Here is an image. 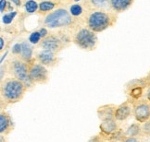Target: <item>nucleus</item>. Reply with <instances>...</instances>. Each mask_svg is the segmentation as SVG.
<instances>
[{
  "mask_svg": "<svg viewBox=\"0 0 150 142\" xmlns=\"http://www.w3.org/2000/svg\"><path fill=\"white\" fill-rule=\"evenodd\" d=\"M14 129V123L12 117L6 111L0 112V135L7 137Z\"/></svg>",
  "mask_w": 150,
  "mask_h": 142,
  "instance_id": "obj_13",
  "label": "nucleus"
},
{
  "mask_svg": "<svg viewBox=\"0 0 150 142\" xmlns=\"http://www.w3.org/2000/svg\"><path fill=\"white\" fill-rule=\"evenodd\" d=\"M4 43H5V41H4V38L1 36V38H0V50H3L4 48Z\"/></svg>",
  "mask_w": 150,
  "mask_h": 142,
  "instance_id": "obj_31",
  "label": "nucleus"
},
{
  "mask_svg": "<svg viewBox=\"0 0 150 142\" xmlns=\"http://www.w3.org/2000/svg\"><path fill=\"white\" fill-rule=\"evenodd\" d=\"M104 140L105 139H104L100 135H96L95 137H92L88 142H104Z\"/></svg>",
  "mask_w": 150,
  "mask_h": 142,
  "instance_id": "obj_27",
  "label": "nucleus"
},
{
  "mask_svg": "<svg viewBox=\"0 0 150 142\" xmlns=\"http://www.w3.org/2000/svg\"><path fill=\"white\" fill-rule=\"evenodd\" d=\"M0 142H8V139L6 138V136L0 135Z\"/></svg>",
  "mask_w": 150,
  "mask_h": 142,
  "instance_id": "obj_33",
  "label": "nucleus"
},
{
  "mask_svg": "<svg viewBox=\"0 0 150 142\" xmlns=\"http://www.w3.org/2000/svg\"><path fill=\"white\" fill-rule=\"evenodd\" d=\"M38 31L40 32V34H41V36H42V40L45 39V37H47V36H48V31H47V28L42 27L41 29H39Z\"/></svg>",
  "mask_w": 150,
  "mask_h": 142,
  "instance_id": "obj_28",
  "label": "nucleus"
},
{
  "mask_svg": "<svg viewBox=\"0 0 150 142\" xmlns=\"http://www.w3.org/2000/svg\"><path fill=\"white\" fill-rule=\"evenodd\" d=\"M132 115V103L130 100L125 101L124 103L117 106L115 112V119L118 122L126 121Z\"/></svg>",
  "mask_w": 150,
  "mask_h": 142,
  "instance_id": "obj_12",
  "label": "nucleus"
},
{
  "mask_svg": "<svg viewBox=\"0 0 150 142\" xmlns=\"http://www.w3.org/2000/svg\"><path fill=\"white\" fill-rule=\"evenodd\" d=\"M146 100L150 103V87H148L147 92H146Z\"/></svg>",
  "mask_w": 150,
  "mask_h": 142,
  "instance_id": "obj_35",
  "label": "nucleus"
},
{
  "mask_svg": "<svg viewBox=\"0 0 150 142\" xmlns=\"http://www.w3.org/2000/svg\"><path fill=\"white\" fill-rule=\"evenodd\" d=\"M29 77L34 85H45L49 81V71L47 66L40 64L34 58L29 63Z\"/></svg>",
  "mask_w": 150,
  "mask_h": 142,
  "instance_id": "obj_6",
  "label": "nucleus"
},
{
  "mask_svg": "<svg viewBox=\"0 0 150 142\" xmlns=\"http://www.w3.org/2000/svg\"><path fill=\"white\" fill-rule=\"evenodd\" d=\"M69 41L65 39V37H60L57 35H48L47 37H45V39L42 40L40 46H41L44 50H49L51 52H54L57 54L62 49H64L65 47V43Z\"/></svg>",
  "mask_w": 150,
  "mask_h": 142,
  "instance_id": "obj_9",
  "label": "nucleus"
},
{
  "mask_svg": "<svg viewBox=\"0 0 150 142\" xmlns=\"http://www.w3.org/2000/svg\"><path fill=\"white\" fill-rule=\"evenodd\" d=\"M8 70L14 78L23 82L28 90L35 86L31 81L30 77H29V64L26 62L22 61L20 58L11 60L8 66Z\"/></svg>",
  "mask_w": 150,
  "mask_h": 142,
  "instance_id": "obj_5",
  "label": "nucleus"
},
{
  "mask_svg": "<svg viewBox=\"0 0 150 142\" xmlns=\"http://www.w3.org/2000/svg\"><path fill=\"white\" fill-rule=\"evenodd\" d=\"M126 137H142V131H141V124L140 123H134L126 129L125 131Z\"/></svg>",
  "mask_w": 150,
  "mask_h": 142,
  "instance_id": "obj_17",
  "label": "nucleus"
},
{
  "mask_svg": "<svg viewBox=\"0 0 150 142\" xmlns=\"http://www.w3.org/2000/svg\"><path fill=\"white\" fill-rule=\"evenodd\" d=\"M24 9L28 14H33L39 9V4L35 0H27L24 3Z\"/></svg>",
  "mask_w": 150,
  "mask_h": 142,
  "instance_id": "obj_19",
  "label": "nucleus"
},
{
  "mask_svg": "<svg viewBox=\"0 0 150 142\" xmlns=\"http://www.w3.org/2000/svg\"><path fill=\"white\" fill-rule=\"evenodd\" d=\"M8 6V3L6 0H1V8H0V10H1V13H4V11L6 9V8H7Z\"/></svg>",
  "mask_w": 150,
  "mask_h": 142,
  "instance_id": "obj_30",
  "label": "nucleus"
},
{
  "mask_svg": "<svg viewBox=\"0 0 150 142\" xmlns=\"http://www.w3.org/2000/svg\"><path fill=\"white\" fill-rule=\"evenodd\" d=\"M90 3L96 9H105L109 7V0H90Z\"/></svg>",
  "mask_w": 150,
  "mask_h": 142,
  "instance_id": "obj_21",
  "label": "nucleus"
},
{
  "mask_svg": "<svg viewBox=\"0 0 150 142\" xmlns=\"http://www.w3.org/2000/svg\"><path fill=\"white\" fill-rule=\"evenodd\" d=\"M134 2V0H109V8L113 12L122 13L128 10Z\"/></svg>",
  "mask_w": 150,
  "mask_h": 142,
  "instance_id": "obj_15",
  "label": "nucleus"
},
{
  "mask_svg": "<svg viewBox=\"0 0 150 142\" xmlns=\"http://www.w3.org/2000/svg\"><path fill=\"white\" fill-rule=\"evenodd\" d=\"M146 88H148L146 78H135L131 80L126 85V92L128 95V100L131 101L140 100Z\"/></svg>",
  "mask_w": 150,
  "mask_h": 142,
  "instance_id": "obj_7",
  "label": "nucleus"
},
{
  "mask_svg": "<svg viewBox=\"0 0 150 142\" xmlns=\"http://www.w3.org/2000/svg\"><path fill=\"white\" fill-rule=\"evenodd\" d=\"M26 85L14 77L6 78L0 83V98H1V109L4 104L7 107L9 104H15L24 98L27 92ZM1 110V111H2Z\"/></svg>",
  "mask_w": 150,
  "mask_h": 142,
  "instance_id": "obj_1",
  "label": "nucleus"
},
{
  "mask_svg": "<svg viewBox=\"0 0 150 142\" xmlns=\"http://www.w3.org/2000/svg\"><path fill=\"white\" fill-rule=\"evenodd\" d=\"M11 2H12L14 5H16L17 7H20V6L21 5V0H11Z\"/></svg>",
  "mask_w": 150,
  "mask_h": 142,
  "instance_id": "obj_32",
  "label": "nucleus"
},
{
  "mask_svg": "<svg viewBox=\"0 0 150 142\" xmlns=\"http://www.w3.org/2000/svg\"><path fill=\"white\" fill-rule=\"evenodd\" d=\"M6 70H7V66H4V65H1V75H0V78H1V81L3 80V79H5V75H6Z\"/></svg>",
  "mask_w": 150,
  "mask_h": 142,
  "instance_id": "obj_29",
  "label": "nucleus"
},
{
  "mask_svg": "<svg viewBox=\"0 0 150 142\" xmlns=\"http://www.w3.org/2000/svg\"><path fill=\"white\" fill-rule=\"evenodd\" d=\"M146 83H147V86L150 87V72L147 74V76L146 77Z\"/></svg>",
  "mask_w": 150,
  "mask_h": 142,
  "instance_id": "obj_34",
  "label": "nucleus"
},
{
  "mask_svg": "<svg viewBox=\"0 0 150 142\" xmlns=\"http://www.w3.org/2000/svg\"><path fill=\"white\" fill-rule=\"evenodd\" d=\"M44 25L48 29L70 27L73 23V17L65 8H57L49 12L44 19Z\"/></svg>",
  "mask_w": 150,
  "mask_h": 142,
  "instance_id": "obj_3",
  "label": "nucleus"
},
{
  "mask_svg": "<svg viewBox=\"0 0 150 142\" xmlns=\"http://www.w3.org/2000/svg\"><path fill=\"white\" fill-rule=\"evenodd\" d=\"M120 142H141V140L138 137H126L125 136Z\"/></svg>",
  "mask_w": 150,
  "mask_h": 142,
  "instance_id": "obj_25",
  "label": "nucleus"
},
{
  "mask_svg": "<svg viewBox=\"0 0 150 142\" xmlns=\"http://www.w3.org/2000/svg\"><path fill=\"white\" fill-rule=\"evenodd\" d=\"M21 51V43H16L12 47V53L15 55H20Z\"/></svg>",
  "mask_w": 150,
  "mask_h": 142,
  "instance_id": "obj_26",
  "label": "nucleus"
},
{
  "mask_svg": "<svg viewBox=\"0 0 150 142\" xmlns=\"http://www.w3.org/2000/svg\"><path fill=\"white\" fill-rule=\"evenodd\" d=\"M108 142H118V141H108Z\"/></svg>",
  "mask_w": 150,
  "mask_h": 142,
  "instance_id": "obj_36",
  "label": "nucleus"
},
{
  "mask_svg": "<svg viewBox=\"0 0 150 142\" xmlns=\"http://www.w3.org/2000/svg\"><path fill=\"white\" fill-rule=\"evenodd\" d=\"M132 103V115L138 123H145L150 119V103L146 99H140Z\"/></svg>",
  "mask_w": 150,
  "mask_h": 142,
  "instance_id": "obj_8",
  "label": "nucleus"
},
{
  "mask_svg": "<svg viewBox=\"0 0 150 142\" xmlns=\"http://www.w3.org/2000/svg\"><path fill=\"white\" fill-rule=\"evenodd\" d=\"M17 15V12L16 11H11V12H8L7 14H5L2 18V21L4 24H9L12 22L14 17Z\"/></svg>",
  "mask_w": 150,
  "mask_h": 142,
  "instance_id": "obj_24",
  "label": "nucleus"
},
{
  "mask_svg": "<svg viewBox=\"0 0 150 142\" xmlns=\"http://www.w3.org/2000/svg\"><path fill=\"white\" fill-rule=\"evenodd\" d=\"M42 36L40 34V32L38 31L32 32L30 36H29V42H30L32 44H37L39 43V42L41 41Z\"/></svg>",
  "mask_w": 150,
  "mask_h": 142,
  "instance_id": "obj_23",
  "label": "nucleus"
},
{
  "mask_svg": "<svg viewBox=\"0 0 150 142\" xmlns=\"http://www.w3.org/2000/svg\"><path fill=\"white\" fill-rule=\"evenodd\" d=\"M73 43L82 50H94L97 44L96 33L91 31L89 28H81L75 32L73 36Z\"/></svg>",
  "mask_w": 150,
  "mask_h": 142,
  "instance_id": "obj_4",
  "label": "nucleus"
},
{
  "mask_svg": "<svg viewBox=\"0 0 150 142\" xmlns=\"http://www.w3.org/2000/svg\"><path fill=\"white\" fill-rule=\"evenodd\" d=\"M117 22L116 12H108L105 9H96L89 13L86 24L87 28L96 33H99L112 27Z\"/></svg>",
  "mask_w": 150,
  "mask_h": 142,
  "instance_id": "obj_2",
  "label": "nucleus"
},
{
  "mask_svg": "<svg viewBox=\"0 0 150 142\" xmlns=\"http://www.w3.org/2000/svg\"><path fill=\"white\" fill-rule=\"evenodd\" d=\"M99 129H100L99 135L105 140H108V139L119 130L118 121L115 118L101 121L99 125Z\"/></svg>",
  "mask_w": 150,
  "mask_h": 142,
  "instance_id": "obj_10",
  "label": "nucleus"
},
{
  "mask_svg": "<svg viewBox=\"0 0 150 142\" xmlns=\"http://www.w3.org/2000/svg\"><path fill=\"white\" fill-rule=\"evenodd\" d=\"M70 13L74 18L82 16L83 13V8L80 4H72L70 7Z\"/></svg>",
  "mask_w": 150,
  "mask_h": 142,
  "instance_id": "obj_20",
  "label": "nucleus"
},
{
  "mask_svg": "<svg viewBox=\"0 0 150 142\" xmlns=\"http://www.w3.org/2000/svg\"><path fill=\"white\" fill-rule=\"evenodd\" d=\"M142 137H150V119L141 124Z\"/></svg>",
  "mask_w": 150,
  "mask_h": 142,
  "instance_id": "obj_22",
  "label": "nucleus"
},
{
  "mask_svg": "<svg viewBox=\"0 0 150 142\" xmlns=\"http://www.w3.org/2000/svg\"><path fill=\"white\" fill-rule=\"evenodd\" d=\"M35 60L39 62L40 64H42L45 66L53 67L57 65L59 58H57V54L54 52H51L49 50H42L36 55Z\"/></svg>",
  "mask_w": 150,
  "mask_h": 142,
  "instance_id": "obj_11",
  "label": "nucleus"
},
{
  "mask_svg": "<svg viewBox=\"0 0 150 142\" xmlns=\"http://www.w3.org/2000/svg\"><path fill=\"white\" fill-rule=\"evenodd\" d=\"M117 106L113 104H104L97 108L96 113L97 116L100 119V121L108 120V119L115 118V112H116Z\"/></svg>",
  "mask_w": 150,
  "mask_h": 142,
  "instance_id": "obj_14",
  "label": "nucleus"
},
{
  "mask_svg": "<svg viewBox=\"0 0 150 142\" xmlns=\"http://www.w3.org/2000/svg\"><path fill=\"white\" fill-rule=\"evenodd\" d=\"M19 58L22 61L26 62V63H31V62L34 59L33 56V46L31 45L30 42H22L21 43V51Z\"/></svg>",
  "mask_w": 150,
  "mask_h": 142,
  "instance_id": "obj_16",
  "label": "nucleus"
},
{
  "mask_svg": "<svg viewBox=\"0 0 150 142\" xmlns=\"http://www.w3.org/2000/svg\"><path fill=\"white\" fill-rule=\"evenodd\" d=\"M57 7V3L50 1V0H44V1L39 3V12L41 13H47L53 11L54 8Z\"/></svg>",
  "mask_w": 150,
  "mask_h": 142,
  "instance_id": "obj_18",
  "label": "nucleus"
}]
</instances>
